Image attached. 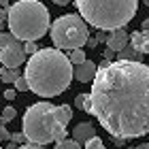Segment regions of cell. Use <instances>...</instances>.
I'll list each match as a JSON object with an SVG mask.
<instances>
[{
    "label": "cell",
    "instance_id": "cell-30",
    "mask_svg": "<svg viewBox=\"0 0 149 149\" xmlns=\"http://www.w3.org/2000/svg\"><path fill=\"white\" fill-rule=\"evenodd\" d=\"M87 45H90V47H96L98 40H96V38H90V40H87Z\"/></svg>",
    "mask_w": 149,
    "mask_h": 149
},
{
    "label": "cell",
    "instance_id": "cell-34",
    "mask_svg": "<svg viewBox=\"0 0 149 149\" xmlns=\"http://www.w3.org/2000/svg\"><path fill=\"white\" fill-rule=\"evenodd\" d=\"M0 124H2V111H0Z\"/></svg>",
    "mask_w": 149,
    "mask_h": 149
},
{
    "label": "cell",
    "instance_id": "cell-12",
    "mask_svg": "<svg viewBox=\"0 0 149 149\" xmlns=\"http://www.w3.org/2000/svg\"><path fill=\"white\" fill-rule=\"evenodd\" d=\"M56 117L62 126H68V121L72 119V109L68 104H60V107H56Z\"/></svg>",
    "mask_w": 149,
    "mask_h": 149
},
{
    "label": "cell",
    "instance_id": "cell-27",
    "mask_svg": "<svg viewBox=\"0 0 149 149\" xmlns=\"http://www.w3.org/2000/svg\"><path fill=\"white\" fill-rule=\"evenodd\" d=\"M113 53H115V51H111V49H107V51H104V58L109 60V62H113Z\"/></svg>",
    "mask_w": 149,
    "mask_h": 149
},
{
    "label": "cell",
    "instance_id": "cell-5",
    "mask_svg": "<svg viewBox=\"0 0 149 149\" xmlns=\"http://www.w3.org/2000/svg\"><path fill=\"white\" fill-rule=\"evenodd\" d=\"M26 139L36 145L60 143L66 139V126L56 117V107L49 102H36L24 113V130Z\"/></svg>",
    "mask_w": 149,
    "mask_h": 149
},
{
    "label": "cell",
    "instance_id": "cell-31",
    "mask_svg": "<svg viewBox=\"0 0 149 149\" xmlns=\"http://www.w3.org/2000/svg\"><path fill=\"white\" fill-rule=\"evenodd\" d=\"M17 147H19L17 143H9V145H6V149H17Z\"/></svg>",
    "mask_w": 149,
    "mask_h": 149
},
{
    "label": "cell",
    "instance_id": "cell-3",
    "mask_svg": "<svg viewBox=\"0 0 149 149\" xmlns=\"http://www.w3.org/2000/svg\"><path fill=\"white\" fill-rule=\"evenodd\" d=\"M74 4L85 24L104 32L124 28L139 9V0H74Z\"/></svg>",
    "mask_w": 149,
    "mask_h": 149
},
{
    "label": "cell",
    "instance_id": "cell-23",
    "mask_svg": "<svg viewBox=\"0 0 149 149\" xmlns=\"http://www.w3.org/2000/svg\"><path fill=\"white\" fill-rule=\"evenodd\" d=\"M24 49H26V53H28V56H32V53H36V51H38V47H36V40H26Z\"/></svg>",
    "mask_w": 149,
    "mask_h": 149
},
{
    "label": "cell",
    "instance_id": "cell-36",
    "mask_svg": "<svg viewBox=\"0 0 149 149\" xmlns=\"http://www.w3.org/2000/svg\"><path fill=\"white\" fill-rule=\"evenodd\" d=\"M0 149H2V147H0Z\"/></svg>",
    "mask_w": 149,
    "mask_h": 149
},
{
    "label": "cell",
    "instance_id": "cell-10",
    "mask_svg": "<svg viewBox=\"0 0 149 149\" xmlns=\"http://www.w3.org/2000/svg\"><path fill=\"white\" fill-rule=\"evenodd\" d=\"M94 136H96V130H94V126L87 124V121L77 124L74 130H72V139L77 141V143H87V141H92Z\"/></svg>",
    "mask_w": 149,
    "mask_h": 149
},
{
    "label": "cell",
    "instance_id": "cell-19",
    "mask_svg": "<svg viewBox=\"0 0 149 149\" xmlns=\"http://www.w3.org/2000/svg\"><path fill=\"white\" fill-rule=\"evenodd\" d=\"M15 117H17V109H13V107H4V109H2V124L13 121Z\"/></svg>",
    "mask_w": 149,
    "mask_h": 149
},
{
    "label": "cell",
    "instance_id": "cell-4",
    "mask_svg": "<svg viewBox=\"0 0 149 149\" xmlns=\"http://www.w3.org/2000/svg\"><path fill=\"white\" fill-rule=\"evenodd\" d=\"M6 26L17 40H38L49 30V11L38 0H17L9 6Z\"/></svg>",
    "mask_w": 149,
    "mask_h": 149
},
{
    "label": "cell",
    "instance_id": "cell-11",
    "mask_svg": "<svg viewBox=\"0 0 149 149\" xmlns=\"http://www.w3.org/2000/svg\"><path fill=\"white\" fill-rule=\"evenodd\" d=\"M130 45L141 53V56H143V53H149V30H141V32L130 34Z\"/></svg>",
    "mask_w": 149,
    "mask_h": 149
},
{
    "label": "cell",
    "instance_id": "cell-22",
    "mask_svg": "<svg viewBox=\"0 0 149 149\" xmlns=\"http://www.w3.org/2000/svg\"><path fill=\"white\" fill-rule=\"evenodd\" d=\"M11 141H13V143H17V145H26V143H30V141L26 139V134H24V132H15V134H11Z\"/></svg>",
    "mask_w": 149,
    "mask_h": 149
},
{
    "label": "cell",
    "instance_id": "cell-32",
    "mask_svg": "<svg viewBox=\"0 0 149 149\" xmlns=\"http://www.w3.org/2000/svg\"><path fill=\"white\" fill-rule=\"evenodd\" d=\"M4 26H6V19H0V32L4 30Z\"/></svg>",
    "mask_w": 149,
    "mask_h": 149
},
{
    "label": "cell",
    "instance_id": "cell-18",
    "mask_svg": "<svg viewBox=\"0 0 149 149\" xmlns=\"http://www.w3.org/2000/svg\"><path fill=\"white\" fill-rule=\"evenodd\" d=\"M15 36L11 34V32H0V49H4V47H9L11 43H15Z\"/></svg>",
    "mask_w": 149,
    "mask_h": 149
},
{
    "label": "cell",
    "instance_id": "cell-15",
    "mask_svg": "<svg viewBox=\"0 0 149 149\" xmlns=\"http://www.w3.org/2000/svg\"><path fill=\"white\" fill-rule=\"evenodd\" d=\"M19 77V72L15 68H2V74H0V81L2 83H15V79Z\"/></svg>",
    "mask_w": 149,
    "mask_h": 149
},
{
    "label": "cell",
    "instance_id": "cell-16",
    "mask_svg": "<svg viewBox=\"0 0 149 149\" xmlns=\"http://www.w3.org/2000/svg\"><path fill=\"white\" fill-rule=\"evenodd\" d=\"M68 60H70L74 66H77V64H83V62H85V51H83V49H72L70 56H68Z\"/></svg>",
    "mask_w": 149,
    "mask_h": 149
},
{
    "label": "cell",
    "instance_id": "cell-13",
    "mask_svg": "<svg viewBox=\"0 0 149 149\" xmlns=\"http://www.w3.org/2000/svg\"><path fill=\"white\" fill-rule=\"evenodd\" d=\"M74 107L81 111H85V113H90V94H79L77 98H74Z\"/></svg>",
    "mask_w": 149,
    "mask_h": 149
},
{
    "label": "cell",
    "instance_id": "cell-6",
    "mask_svg": "<svg viewBox=\"0 0 149 149\" xmlns=\"http://www.w3.org/2000/svg\"><path fill=\"white\" fill-rule=\"evenodd\" d=\"M51 40L56 45V49H60V51L81 49L90 40V30H87L85 19L81 15H72V13L58 17L51 24Z\"/></svg>",
    "mask_w": 149,
    "mask_h": 149
},
{
    "label": "cell",
    "instance_id": "cell-28",
    "mask_svg": "<svg viewBox=\"0 0 149 149\" xmlns=\"http://www.w3.org/2000/svg\"><path fill=\"white\" fill-rule=\"evenodd\" d=\"M9 6H11L9 0H0V9H9Z\"/></svg>",
    "mask_w": 149,
    "mask_h": 149
},
{
    "label": "cell",
    "instance_id": "cell-21",
    "mask_svg": "<svg viewBox=\"0 0 149 149\" xmlns=\"http://www.w3.org/2000/svg\"><path fill=\"white\" fill-rule=\"evenodd\" d=\"M83 149H107V147H104V143H102L98 136H94L92 141H87V143H85Z\"/></svg>",
    "mask_w": 149,
    "mask_h": 149
},
{
    "label": "cell",
    "instance_id": "cell-26",
    "mask_svg": "<svg viewBox=\"0 0 149 149\" xmlns=\"http://www.w3.org/2000/svg\"><path fill=\"white\" fill-rule=\"evenodd\" d=\"M2 96H4L6 100H13V98L17 96V90H4V92H2Z\"/></svg>",
    "mask_w": 149,
    "mask_h": 149
},
{
    "label": "cell",
    "instance_id": "cell-8",
    "mask_svg": "<svg viewBox=\"0 0 149 149\" xmlns=\"http://www.w3.org/2000/svg\"><path fill=\"white\" fill-rule=\"evenodd\" d=\"M128 45H130V36H128V32H126L124 28H117V30L109 32V38H107V49L119 53L121 49H126Z\"/></svg>",
    "mask_w": 149,
    "mask_h": 149
},
{
    "label": "cell",
    "instance_id": "cell-17",
    "mask_svg": "<svg viewBox=\"0 0 149 149\" xmlns=\"http://www.w3.org/2000/svg\"><path fill=\"white\" fill-rule=\"evenodd\" d=\"M53 149H81V143H77L74 139H64V141H60Z\"/></svg>",
    "mask_w": 149,
    "mask_h": 149
},
{
    "label": "cell",
    "instance_id": "cell-2",
    "mask_svg": "<svg viewBox=\"0 0 149 149\" xmlns=\"http://www.w3.org/2000/svg\"><path fill=\"white\" fill-rule=\"evenodd\" d=\"M24 77L28 81L30 92L43 98H53L68 90L74 77V68L68 56H64L60 49L45 47L28 58Z\"/></svg>",
    "mask_w": 149,
    "mask_h": 149
},
{
    "label": "cell",
    "instance_id": "cell-25",
    "mask_svg": "<svg viewBox=\"0 0 149 149\" xmlns=\"http://www.w3.org/2000/svg\"><path fill=\"white\" fill-rule=\"evenodd\" d=\"M17 149H45L43 145H36V143H26V145H19Z\"/></svg>",
    "mask_w": 149,
    "mask_h": 149
},
{
    "label": "cell",
    "instance_id": "cell-24",
    "mask_svg": "<svg viewBox=\"0 0 149 149\" xmlns=\"http://www.w3.org/2000/svg\"><path fill=\"white\" fill-rule=\"evenodd\" d=\"M11 139V134L6 132V128H4V124H0V141H9Z\"/></svg>",
    "mask_w": 149,
    "mask_h": 149
},
{
    "label": "cell",
    "instance_id": "cell-7",
    "mask_svg": "<svg viewBox=\"0 0 149 149\" xmlns=\"http://www.w3.org/2000/svg\"><path fill=\"white\" fill-rule=\"evenodd\" d=\"M26 56L28 53H26L24 45H19V40L11 43L4 49H0V62H2L4 68H17V66H22L26 62Z\"/></svg>",
    "mask_w": 149,
    "mask_h": 149
},
{
    "label": "cell",
    "instance_id": "cell-35",
    "mask_svg": "<svg viewBox=\"0 0 149 149\" xmlns=\"http://www.w3.org/2000/svg\"><path fill=\"white\" fill-rule=\"evenodd\" d=\"M0 74H2V68H0Z\"/></svg>",
    "mask_w": 149,
    "mask_h": 149
},
{
    "label": "cell",
    "instance_id": "cell-9",
    "mask_svg": "<svg viewBox=\"0 0 149 149\" xmlns=\"http://www.w3.org/2000/svg\"><path fill=\"white\" fill-rule=\"evenodd\" d=\"M96 70H98V66L94 64L92 60H85L83 64L74 66V79L81 81V83H90V81H94V77H96Z\"/></svg>",
    "mask_w": 149,
    "mask_h": 149
},
{
    "label": "cell",
    "instance_id": "cell-14",
    "mask_svg": "<svg viewBox=\"0 0 149 149\" xmlns=\"http://www.w3.org/2000/svg\"><path fill=\"white\" fill-rule=\"evenodd\" d=\"M139 56H141V53L134 49L132 45H128L126 49H121V51L117 53V58H119V60H139Z\"/></svg>",
    "mask_w": 149,
    "mask_h": 149
},
{
    "label": "cell",
    "instance_id": "cell-1",
    "mask_svg": "<svg viewBox=\"0 0 149 149\" xmlns=\"http://www.w3.org/2000/svg\"><path fill=\"white\" fill-rule=\"evenodd\" d=\"M90 104L113 139L149 134V66L139 60H104L92 81Z\"/></svg>",
    "mask_w": 149,
    "mask_h": 149
},
{
    "label": "cell",
    "instance_id": "cell-29",
    "mask_svg": "<svg viewBox=\"0 0 149 149\" xmlns=\"http://www.w3.org/2000/svg\"><path fill=\"white\" fill-rule=\"evenodd\" d=\"M51 2H56V4H60V6H62V4H68L70 0H51Z\"/></svg>",
    "mask_w": 149,
    "mask_h": 149
},
{
    "label": "cell",
    "instance_id": "cell-33",
    "mask_svg": "<svg viewBox=\"0 0 149 149\" xmlns=\"http://www.w3.org/2000/svg\"><path fill=\"white\" fill-rule=\"evenodd\" d=\"M136 149H149V143H141V145H139Z\"/></svg>",
    "mask_w": 149,
    "mask_h": 149
},
{
    "label": "cell",
    "instance_id": "cell-20",
    "mask_svg": "<svg viewBox=\"0 0 149 149\" xmlns=\"http://www.w3.org/2000/svg\"><path fill=\"white\" fill-rule=\"evenodd\" d=\"M15 90H17V92H28V90H30V87H28V81H26L24 74H19V77L15 79Z\"/></svg>",
    "mask_w": 149,
    "mask_h": 149
}]
</instances>
